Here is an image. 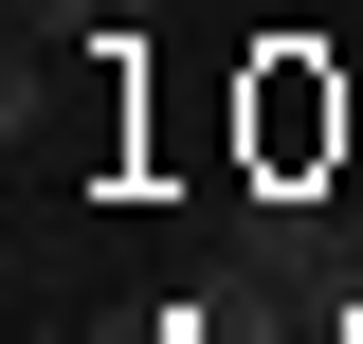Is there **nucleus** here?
I'll return each instance as SVG.
<instances>
[{
	"label": "nucleus",
	"mask_w": 363,
	"mask_h": 344,
	"mask_svg": "<svg viewBox=\"0 0 363 344\" xmlns=\"http://www.w3.org/2000/svg\"><path fill=\"white\" fill-rule=\"evenodd\" d=\"M91 18L109 0H18V55H91Z\"/></svg>",
	"instance_id": "nucleus-1"
}]
</instances>
